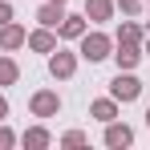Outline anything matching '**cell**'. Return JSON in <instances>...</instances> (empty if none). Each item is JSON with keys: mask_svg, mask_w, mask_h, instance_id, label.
Returning <instances> with one entry per match:
<instances>
[{"mask_svg": "<svg viewBox=\"0 0 150 150\" xmlns=\"http://www.w3.org/2000/svg\"><path fill=\"white\" fill-rule=\"evenodd\" d=\"M81 57H85V61H101V57H110V37L89 33V37L81 41Z\"/></svg>", "mask_w": 150, "mask_h": 150, "instance_id": "obj_1", "label": "cell"}, {"mask_svg": "<svg viewBox=\"0 0 150 150\" xmlns=\"http://www.w3.org/2000/svg\"><path fill=\"white\" fill-rule=\"evenodd\" d=\"M138 93H142V81H138V77H130V73L114 77V98H118V101H134Z\"/></svg>", "mask_w": 150, "mask_h": 150, "instance_id": "obj_2", "label": "cell"}, {"mask_svg": "<svg viewBox=\"0 0 150 150\" xmlns=\"http://www.w3.org/2000/svg\"><path fill=\"white\" fill-rule=\"evenodd\" d=\"M57 110H61V98H57L53 89H41V93L33 98V114H37V118H53Z\"/></svg>", "mask_w": 150, "mask_h": 150, "instance_id": "obj_3", "label": "cell"}, {"mask_svg": "<svg viewBox=\"0 0 150 150\" xmlns=\"http://www.w3.org/2000/svg\"><path fill=\"white\" fill-rule=\"evenodd\" d=\"M114 57H118V65H122V69H134L142 53H138V45H130V41H118V53H114Z\"/></svg>", "mask_w": 150, "mask_h": 150, "instance_id": "obj_4", "label": "cell"}, {"mask_svg": "<svg viewBox=\"0 0 150 150\" xmlns=\"http://www.w3.org/2000/svg\"><path fill=\"white\" fill-rule=\"evenodd\" d=\"M16 45H25V28L0 25V49H16Z\"/></svg>", "mask_w": 150, "mask_h": 150, "instance_id": "obj_5", "label": "cell"}, {"mask_svg": "<svg viewBox=\"0 0 150 150\" xmlns=\"http://www.w3.org/2000/svg\"><path fill=\"white\" fill-rule=\"evenodd\" d=\"M134 142V130L130 126H110L105 130V146H130Z\"/></svg>", "mask_w": 150, "mask_h": 150, "instance_id": "obj_6", "label": "cell"}, {"mask_svg": "<svg viewBox=\"0 0 150 150\" xmlns=\"http://www.w3.org/2000/svg\"><path fill=\"white\" fill-rule=\"evenodd\" d=\"M37 21H41L45 28H57L61 21H65V12H61V4H57V0H49V4L41 8V16H37Z\"/></svg>", "mask_w": 150, "mask_h": 150, "instance_id": "obj_7", "label": "cell"}, {"mask_svg": "<svg viewBox=\"0 0 150 150\" xmlns=\"http://www.w3.org/2000/svg\"><path fill=\"white\" fill-rule=\"evenodd\" d=\"M49 69H53V77H69V73L77 69L73 53H57V57H53V65H49Z\"/></svg>", "mask_w": 150, "mask_h": 150, "instance_id": "obj_8", "label": "cell"}, {"mask_svg": "<svg viewBox=\"0 0 150 150\" xmlns=\"http://www.w3.org/2000/svg\"><path fill=\"white\" fill-rule=\"evenodd\" d=\"M57 28H61V37H85V21L81 16H65Z\"/></svg>", "mask_w": 150, "mask_h": 150, "instance_id": "obj_9", "label": "cell"}, {"mask_svg": "<svg viewBox=\"0 0 150 150\" xmlns=\"http://www.w3.org/2000/svg\"><path fill=\"white\" fill-rule=\"evenodd\" d=\"M85 12H89L93 21H110L114 8H110V0H85Z\"/></svg>", "mask_w": 150, "mask_h": 150, "instance_id": "obj_10", "label": "cell"}, {"mask_svg": "<svg viewBox=\"0 0 150 150\" xmlns=\"http://www.w3.org/2000/svg\"><path fill=\"white\" fill-rule=\"evenodd\" d=\"M28 45H33L37 53H53V45H57V41H53V33H45V28H41V33H33V37H28Z\"/></svg>", "mask_w": 150, "mask_h": 150, "instance_id": "obj_11", "label": "cell"}, {"mask_svg": "<svg viewBox=\"0 0 150 150\" xmlns=\"http://www.w3.org/2000/svg\"><path fill=\"white\" fill-rule=\"evenodd\" d=\"M12 81H16V61L0 57V85H12Z\"/></svg>", "mask_w": 150, "mask_h": 150, "instance_id": "obj_12", "label": "cell"}, {"mask_svg": "<svg viewBox=\"0 0 150 150\" xmlns=\"http://www.w3.org/2000/svg\"><path fill=\"white\" fill-rule=\"evenodd\" d=\"M114 101H93V118H101V122H114Z\"/></svg>", "mask_w": 150, "mask_h": 150, "instance_id": "obj_13", "label": "cell"}, {"mask_svg": "<svg viewBox=\"0 0 150 150\" xmlns=\"http://www.w3.org/2000/svg\"><path fill=\"white\" fill-rule=\"evenodd\" d=\"M25 146H49V134H45V130H28V134H25Z\"/></svg>", "mask_w": 150, "mask_h": 150, "instance_id": "obj_14", "label": "cell"}, {"mask_svg": "<svg viewBox=\"0 0 150 150\" xmlns=\"http://www.w3.org/2000/svg\"><path fill=\"white\" fill-rule=\"evenodd\" d=\"M138 37H142V28H138V25H122V37H118V41H130V45H138Z\"/></svg>", "mask_w": 150, "mask_h": 150, "instance_id": "obj_15", "label": "cell"}, {"mask_svg": "<svg viewBox=\"0 0 150 150\" xmlns=\"http://www.w3.org/2000/svg\"><path fill=\"white\" fill-rule=\"evenodd\" d=\"M81 142H85V134H81V130H73V134H65V146H81Z\"/></svg>", "mask_w": 150, "mask_h": 150, "instance_id": "obj_16", "label": "cell"}, {"mask_svg": "<svg viewBox=\"0 0 150 150\" xmlns=\"http://www.w3.org/2000/svg\"><path fill=\"white\" fill-rule=\"evenodd\" d=\"M12 142H16V138H12V130H0V150H8Z\"/></svg>", "mask_w": 150, "mask_h": 150, "instance_id": "obj_17", "label": "cell"}, {"mask_svg": "<svg viewBox=\"0 0 150 150\" xmlns=\"http://www.w3.org/2000/svg\"><path fill=\"white\" fill-rule=\"evenodd\" d=\"M118 4H122L126 12H138V8H142V0H118Z\"/></svg>", "mask_w": 150, "mask_h": 150, "instance_id": "obj_18", "label": "cell"}, {"mask_svg": "<svg viewBox=\"0 0 150 150\" xmlns=\"http://www.w3.org/2000/svg\"><path fill=\"white\" fill-rule=\"evenodd\" d=\"M8 21H12V8H8V4H0V25H8Z\"/></svg>", "mask_w": 150, "mask_h": 150, "instance_id": "obj_19", "label": "cell"}, {"mask_svg": "<svg viewBox=\"0 0 150 150\" xmlns=\"http://www.w3.org/2000/svg\"><path fill=\"white\" fill-rule=\"evenodd\" d=\"M4 114H8V101H4V98H0V118H4Z\"/></svg>", "mask_w": 150, "mask_h": 150, "instance_id": "obj_20", "label": "cell"}, {"mask_svg": "<svg viewBox=\"0 0 150 150\" xmlns=\"http://www.w3.org/2000/svg\"><path fill=\"white\" fill-rule=\"evenodd\" d=\"M146 126H150V110H146Z\"/></svg>", "mask_w": 150, "mask_h": 150, "instance_id": "obj_21", "label": "cell"}, {"mask_svg": "<svg viewBox=\"0 0 150 150\" xmlns=\"http://www.w3.org/2000/svg\"><path fill=\"white\" fill-rule=\"evenodd\" d=\"M146 53H150V45H146Z\"/></svg>", "mask_w": 150, "mask_h": 150, "instance_id": "obj_22", "label": "cell"}, {"mask_svg": "<svg viewBox=\"0 0 150 150\" xmlns=\"http://www.w3.org/2000/svg\"><path fill=\"white\" fill-rule=\"evenodd\" d=\"M57 4H61V0H57Z\"/></svg>", "mask_w": 150, "mask_h": 150, "instance_id": "obj_23", "label": "cell"}]
</instances>
